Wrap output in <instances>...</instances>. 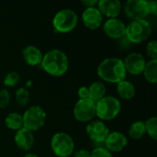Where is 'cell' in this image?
Returning a JSON list of instances; mask_svg holds the SVG:
<instances>
[{
    "label": "cell",
    "mask_w": 157,
    "mask_h": 157,
    "mask_svg": "<svg viewBox=\"0 0 157 157\" xmlns=\"http://www.w3.org/2000/svg\"><path fill=\"white\" fill-rule=\"evenodd\" d=\"M123 61L117 57L106 58L98 66V75L108 83L118 84L126 77Z\"/></svg>",
    "instance_id": "obj_1"
},
{
    "label": "cell",
    "mask_w": 157,
    "mask_h": 157,
    "mask_svg": "<svg viewBox=\"0 0 157 157\" xmlns=\"http://www.w3.org/2000/svg\"><path fill=\"white\" fill-rule=\"evenodd\" d=\"M40 66L50 75L59 77L67 72L69 68V60L63 51L52 49L43 55Z\"/></svg>",
    "instance_id": "obj_2"
},
{
    "label": "cell",
    "mask_w": 157,
    "mask_h": 157,
    "mask_svg": "<svg viewBox=\"0 0 157 157\" xmlns=\"http://www.w3.org/2000/svg\"><path fill=\"white\" fill-rule=\"evenodd\" d=\"M121 110V101L112 96H105L96 103V116L102 121L114 120L120 114Z\"/></svg>",
    "instance_id": "obj_3"
},
{
    "label": "cell",
    "mask_w": 157,
    "mask_h": 157,
    "mask_svg": "<svg viewBox=\"0 0 157 157\" xmlns=\"http://www.w3.org/2000/svg\"><path fill=\"white\" fill-rule=\"evenodd\" d=\"M152 34L151 23L146 19L132 20L126 26L125 37L131 43H141Z\"/></svg>",
    "instance_id": "obj_4"
},
{
    "label": "cell",
    "mask_w": 157,
    "mask_h": 157,
    "mask_svg": "<svg viewBox=\"0 0 157 157\" xmlns=\"http://www.w3.org/2000/svg\"><path fill=\"white\" fill-rule=\"evenodd\" d=\"M78 23L77 14L70 8L59 10L52 18V26L59 33H68L75 29Z\"/></svg>",
    "instance_id": "obj_5"
},
{
    "label": "cell",
    "mask_w": 157,
    "mask_h": 157,
    "mask_svg": "<svg viewBox=\"0 0 157 157\" xmlns=\"http://www.w3.org/2000/svg\"><path fill=\"white\" fill-rule=\"evenodd\" d=\"M51 148L56 156L68 157L74 153L75 143L68 133L57 132L52 137Z\"/></svg>",
    "instance_id": "obj_6"
},
{
    "label": "cell",
    "mask_w": 157,
    "mask_h": 157,
    "mask_svg": "<svg viewBox=\"0 0 157 157\" xmlns=\"http://www.w3.org/2000/svg\"><path fill=\"white\" fill-rule=\"evenodd\" d=\"M46 117V112L41 107L38 105L31 106L22 115L23 127L30 132L38 131L43 127Z\"/></svg>",
    "instance_id": "obj_7"
},
{
    "label": "cell",
    "mask_w": 157,
    "mask_h": 157,
    "mask_svg": "<svg viewBox=\"0 0 157 157\" xmlns=\"http://www.w3.org/2000/svg\"><path fill=\"white\" fill-rule=\"evenodd\" d=\"M74 117L80 122L91 121L96 117V103L87 99H79L74 107Z\"/></svg>",
    "instance_id": "obj_8"
},
{
    "label": "cell",
    "mask_w": 157,
    "mask_h": 157,
    "mask_svg": "<svg viewBox=\"0 0 157 157\" xmlns=\"http://www.w3.org/2000/svg\"><path fill=\"white\" fill-rule=\"evenodd\" d=\"M124 12L127 17L132 20L145 19L150 14L147 0H128L124 5Z\"/></svg>",
    "instance_id": "obj_9"
},
{
    "label": "cell",
    "mask_w": 157,
    "mask_h": 157,
    "mask_svg": "<svg viewBox=\"0 0 157 157\" xmlns=\"http://www.w3.org/2000/svg\"><path fill=\"white\" fill-rule=\"evenodd\" d=\"M86 133L89 138L95 143H104L109 134V129L102 121H92L86 128Z\"/></svg>",
    "instance_id": "obj_10"
},
{
    "label": "cell",
    "mask_w": 157,
    "mask_h": 157,
    "mask_svg": "<svg viewBox=\"0 0 157 157\" xmlns=\"http://www.w3.org/2000/svg\"><path fill=\"white\" fill-rule=\"evenodd\" d=\"M145 63L146 61L144 57L139 52H132L128 54L123 60V64L126 73H129L132 75H141L144 72Z\"/></svg>",
    "instance_id": "obj_11"
},
{
    "label": "cell",
    "mask_w": 157,
    "mask_h": 157,
    "mask_svg": "<svg viewBox=\"0 0 157 157\" xmlns=\"http://www.w3.org/2000/svg\"><path fill=\"white\" fill-rule=\"evenodd\" d=\"M103 30L110 39L120 40L125 36L126 25L118 17L109 18L103 25Z\"/></svg>",
    "instance_id": "obj_12"
},
{
    "label": "cell",
    "mask_w": 157,
    "mask_h": 157,
    "mask_svg": "<svg viewBox=\"0 0 157 157\" xmlns=\"http://www.w3.org/2000/svg\"><path fill=\"white\" fill-rule=\"evenodd\" d=\"M82 20L86 28L96 29L102 24L103 16L97 6L86 7L82 13Z\"/></svg>",
    "instance_id": "obj_13"
},
{
    "label": "cell",
    "mask_w": 157,
    "mask_h": 157,
    "mask_svg": "<svg viewBox=\"0 0 157 157\" xmlns=\"http://www.w3.org/2000/svg\"><path fill=\"white\" fill-rule=\"evenodd\" d=\"M104 143L106 148L110 153H119L126 147L128 144V139L125 134L120 132H109Z\"/></svg>",
    "instance_id": "obj_14"
},
{
    "label": "cell",
    "mask_w": 157,
    "mask_h": 157,
    "mask_svg": "<svg viewBox=\"0 0 157 157\" xmlns=\"http://www.w3.org/2000/svg\"><path fill=\"white\" fill-rule=\"evenodd\" d=\"M97 7L102 16H106L109 18H116L121 12L122 5L119 0H99Z\"/></svg>",
    "instance_id": "obj_15"
},
{
    "label": "cell",
    "mask_w": 157,
    "mask_h": 157,
    "mask_svg": "<svg viewBox=\"0 0 157 157\" xmlns=\"http://www.w3.org/2000/svg\"><path fill=\"white\" fill-rule=\"evenodd\" d=\"M14 141L16 145L19 149L23 151H29V149H31V147L34 144V135L32 132L23 127L16 131Z\"/></svg>",
    "instance_id": "obj_16"
},
{
    "label": "cell",
    "mask_w": 157,
    "mask_h": 157,
    "mask_svg": "<svg viewBox=\"0 0 157 157\" xmlns=\"http://www.w3.org/2000/svg\"><path fill=\"white\" fill-rule=\"evenodd\" d=\"M22 56L24 61L31 66L40 65L43 58L41 51L34 45L26 46L22 51Z\"/></svg>",
    "instance_id": "obj_17"
},
{
    "label": "cell",
    "mask_w": 157,
    "mask_h": 157,
    "mask_svg": "<svg viewBox=\"0 0 157 157\" xmlns=\"http://www.w3.org/2000/svg\"><path fill=\"white\" fill-rule=\"evenodd\" d=\"M117 92L122 99L129 100L135 96L136 89L132 82L123 80L117 84Z\"/></svg>",
    "instance_id": "obj_18"
},
{
    "label": "cell",
    "mask_w": 157,
    "mask_h": 157,
    "mask_svg": "<svg viewBox=\"0 0 157 157\" xmlns=\"http://www.w3.org/2000/svg\"><path fill=\"white\" fill-rule=\"evenodd\" d=\"M89 99L97 103L106 96V86L103 82L96 81L88 86Z\"/></svg>",
    "instance_id": "obj_19"
},
{
    "label": "cell",
    "mask_w": 157,
    "mask_h": 157,
    "mask_svg": "<svg viewBox=\"0 0 157 157\" xmlns=\"http://www.w3.org/2000/svg\"><path fill=\"white\" fill-rule=\"evenodd\" d=\"M6 126L13 131H17L23 128V118L17 112H10L5 119Z\"/></svg>",
    "instance_id": "obj_20"
},
{
    "label": "cell",
    "mask_w": 157,
    "mask_h": 157,
    "mask_svg": "<svg viewBox=\"0 0 157 157\" xmlns=\"http://www.w3.org/2000/svg\"><path fill=\"white\" fill-rule=\"evenodd\" d=\"M143 73L149 83L155 84L157 82V60H150L146 62Z\"/></svg>",
    "instance_id": "obj_21"
},
{
    "label": "cell",
    "mask_w": 157,
    "mask_h": 157,
    "mask_svg": "<svg viewBox=\"0 0 157 157\" xmlns=\"http://www.w3.org/2000/svg\"><path fill=\"white\" fill-rule=\"evenodd\" d=\"M146 134L144 121H137L132 123L129 129V136L133 140H140Z\"/></svg>",
    "instance_id": "obj_22"
},
{
    "label": "cell",
    "mask_w": 157,
    "mask_h": 157,
    "mask_svg": "<svg viewBox=\"0 0 157 157\" xmlns=\"http://www.w3.org/2000/svg\"><path fill=\"white\" fill-rule=\"evenodd\" d=\"M145 125V131L146 133L153 139H157V118L155 116H153L149 118L146 121H144Z\"/></svg>",
    "instance_id": "obj_23"
},
{
    "label": "cell",
    "mask_w": 157,
    "mask_h": 157,
    "mask_svg": "<svg viewBox=\"0 0 157 157\" xmlns=\"http://www.w3.org/2000/svg\"><path fill=\"white\" fill-rule=\"evenodd\" d=\"M19 80H20L19 74L17 72L12 71V72H9L8 74H6V75L4 78L3 83L7 87H13L18 84Z\"/></svg>",
    "instance_id": "obj_24"
},
{
    "label": "cell",
    "mask_w": 157,
    "mask_h": 157,
    "mask_svg": "<svg viewBox=\"0 0 157 157\" xmlns=\"http://www.w3.org/2000/svg\"><path fill=\"white\" fill-rule=\"evenodd\" d=\"M16 100L20 106H26L29 101V93L25 87H19L16 91Z\"/></svg>",
    "instance_id": "obj_25"
},
{
    "label": "cell",
    "mask_w": 157,
    "mask_h": 157,
    "mask_svg": "<svg viewBox=\"0 0 157 157\" xmlns=\"http://www.w3.org/2000/svg\"><path fill=\"white\" fill-rule=\"evenodd\" d=\"M91 157H113L112 153H110L106 147L98 146L92 150Z\"/></svg>",
    "instance_id": "obj_26"
},
{
    "label": "cell",
    "mask_w": 157,
    "mask_h": 157,
    "mask_svg": "<svg viewBox=\"0 0 157 157\" xmlns=\"http://www.w3.org/2000/svg\"><path fill=\"white\" fill-rule=\"evenodd\" d=\"M146 52L147 55L151 58V60H157V41L151 40L146 45Z\"/></svg>",
    "instance_id": "obj_27"
},
{
    "label": "cell",
    "mask_w": 157,
    "mask_h": 157,
    "mask_svg": "<svg viewBox=\"0 0 157 157\" xmlns=\"http://www.w3.org/2000/svg\"><path fill=\"white\" fill-rule=\"evenodd\" d=\"M10 101V93L7 89L3 88L0 90V108H6Z\"/></svg>",
    "instance_id": "obj_28"
},
{
    "label": "cell",
    "mask_w": 157,
    "mask_h": 157,
    "mask_svg": "<svg viewBox=\"0 0 157 157\" xmlns=\"http://www.w3.org/2000/svg\"><path fill=\"white\" fill-rule=\"evenodd\" d=\"M77 95L79 97V99H87V98H89L88 87H86L85 86L79 87V89L77 91Z\"/></svg>",
    "instance_id": "obj_29"
},
{
    "label": "cell",
    "mask_w": 157,
    "mask_h": 157,
    "mask_svg": "<svg viewBox=\"0 0 157 157\" xmlns=\"http://www.w3.org/2000/svg\"><path fill=\"white\" fill-rule=\"evenodd\" d=\"M148 8H149V13L153 15L157 14V3L155 0L148 1Z\"/></svg>",
    "instance_id": "obj_30"
},
{
    "label": "cell",
    "mask_w": 157,
    "mask_h": 157,
    "mask_svg": "<svg viewBox=\"0 0 157 157\" xmlns=\"http://www.w3.org/2000/svg\"><path fill=\"white\" fill-rule=\"evenodd\" d=\"M74 157H91V153L86 149H80L74 154Z\"/></svg>",
    "instance_id": "obj_31"
},
{
    "label": "cell",
    "mask_w": 157,
    "mask_h": 157,
    "mask_svg": "<svg viewBox=\"0 0 157 157\" xmlns=\"http://www.w3.org/2000/svg\"><path fill=\"white\" fill-rule=\"evenodd\" d=\"M98 0H83L81 3L86 6V7H91V6H96L98 5Z\"/></svg>",
    "instance_id": "obj_32"
},
{
    "label": "cell",
    "mask_w": 157,
    "mask_h": 157,
    "mask_svg": "<svg viewBox=\"0 0 157 157\" xmlns=\"http://www.w3.org/2000/svg\"><path fill=\"white\" fill-rule=\"evenodd\" d=\"M23 157H39L37 155H35V154H31V153H29V154H27V155H25Z\"/></svg>",
    "instance_id": "obj_33"
}]
</instances>
